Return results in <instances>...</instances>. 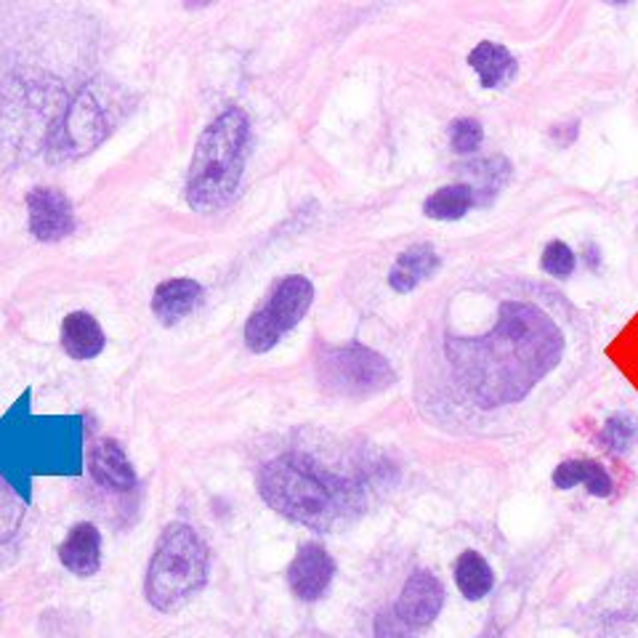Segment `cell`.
Here are the masks:
<instances>
[{"instance_id": "cell-22", "label": "cell", "mask_w": 638, "mask_h": 638, "mask_svg": "<svg viewBox=\"0 0 638 638\" xmlns=\"http://www.w3.org/2000/svg\"><path fill=\"white\" fill-rule=\"evenodd\" d=\"M482 139H485V131H482V126L476 120H457L453 122V128H450V141H453V150L461 152V154H468L474 152L476 147L482 144Z\"/></svg>"}, {"instance_id": "cell-9", "label": "cell", "mask_w": 638, "mask_h": 638, "mask_svg": "<svg viewBox=\"0 0 638 638\" xmlns=\"http://www.w3.org/2000/svg\"><path fill=\"white\" fill-rule=\"evenodd\" d=\"M30 231L43 242L64 240L75 229V210L60 190H32L28 195Z\"/></svg>"}, {"instance_id": "cell-1", "label": "cell", "mask_w": 638, "mask_h": 638, "mask_svg": "<svg viewBox=\"0 0 638 638\" xmlns=\"http://www.w3.org/2000/svg\"><path fill=\"white\" fill-rule=\"evenodd\" d=\"M564 338L540 309L506 301L500 322L485 338L450 340L447 354L455 376L482 408L517 402L553 370Z\"/></svg>"}, {"instance_id": "cell-14", "label": "cell", "mask_w": 638, "mask_h": 638, "mask_svg": "<svg viewBox=\"0 0 638 638\" xmlns=\"http://www.w3.org/2000/svg\"><path fill=\"white\" fill-rule=\"evenodd\" d=\"M105 333L91 314L75 312L62 322V346L73 359H94L105 352Z\"/></svg>"}, {"instance_id": "cell-18", "label": "cell", "mask_w": 638, "mask_h": 638, "mask_svg": "<svg viewBox=\"0 0 638 638\" xmlns=\"http://www.w3.org/2000/svg\"><path fill=\"white\" fill-rule=\"evenodd\" d=\"M455 583L463 596L472 598V602H479V598H485L487 593L493 591L495 575L479 553L466 551L461 553V559L455 562Z\"/></svg>"}, {"instance_id": "cell-20", "label": "cell", "mask_w": 638, "mask_h": 638, "mask_svg": "<svg viewBox=\"0 0 638 638\" xmlns=\"http://www.w3.org/2000/svg\"><path fill=\"white\" fill-rule=\"evenodd\" d=\"M24 513H28V502L0 476V545L17 538L24 525Z\"/></svg>"}, {"instance_id": "cell-4", "label": "cell", "mask_w": 638, "mask_h": 638, "mask_svg": "<svg viewBox=\"0 0 638 638\" xmlns=\"http://www.w3.org/2000/svg\"><path fill=\"white\" fill-rule=\"evenodd\" d=\"M250 122L242 109L229 107L205 128L186 176V203L199 213L221 210L237 195L248 160Z\"/></svg>"}, {"instance_id": "cell-12", "label": "cell", "mask_w": 638, "mask_h": 638, "mask_svg": "<svg viewBox=\"0 0 638 638\" xmlns=\"http://www.w3.org/2000/svg\"><path fill=\"white\" fill-rule=\"evenodd\" d=\"M60 562L77 577L96 575L101 566V532L88 521L75 525L60 545Z\"/></svg>"}, {"instance_id": "cell-8", "label": "cell", "mask_w": 638, "mask_h": 638, "mask_svg": "<svg viewBox=\"0 0 638 638\" xmlns=\"http://www.w3.org/2000/svg\"><path fill=\"white\" fill-rule=\"evenodd\" d=\"M444 604V588L431 572H412L408 583H404L402 596L394 607V617L402 625H408L412 634L423 630L425 625L434 623V617L440 615Z\"/></svg>"}, {"instance_id": "cell-11", "label": "cell", "mask_w": 638, "mask_h": 638, "mask_svg": "<svg viewBox=\"0 0 638 638\" xmlns=\"http://www.w3.org/2000/svg\"><path fill=\"white\" fill-rule=\"evenodd\" d=\"M88 472H91L96 485L112 489V493H131L137 487V472H133L126 450L115 440L94 444L91 455H88Z\"/></svg>"}, {"instance_id": "cell-16", "label": "cell", "mask_w": 638, "mask_h": 638, "mask_svg": "<svg viewBox=\"0 0 638 638\" xmlns=\"http://www.w3.org/2000/svg\"><path fill=\"white\" fill-rule=\"evenodd\" d=\"M468 64L479 75L482 86L485 88H498L502 83H508L517 73V60L508 54V48L498 46V43H479L468 56Z\"/></svg>"}, {"instance_id": "cell-13", "label": "cell", "mask_w": 638, "mask_h": 638, "mask_svg": "<svg viewBox=\"0 0 638 638\" xmlns=\"http://www.w3.org/2000/svg\"><path fill=\"white\" fill-rule=\"evenodd\" d=\"M203 299V288L195 280H167L154 290L152 312L163 325H176L186 314L195 312Z\"/></svg>"}, {"instance_id": "cell-23", "label": "cell", "mask_w": 638, "mask_h": 638, "mask_svg": "<svg viewBox=\"0 0 638 638\" xmlns=\"http://www.w3.org/2000/svg\"><path fill=\"white\" fill-rule=\"evenodd\" d=\"M543 269L553 277H570L575 272V256L564 242H551L543 253Z\"/></svg>"}, {"instance_id": "cell-10", "label": "cell", "mask_w": 638, "mask_h": 638, "mask_svg": "<svg viewBox=\"0 0 638 638\" xmlns=\"http://www.w3.org/2000/svg\"><path fill=\"white\" fill-rule=\"evenodd\" d=\"M335 575V562L331 553L317 543L301 545L295 553L293 564L288 566V583L290 588L304 602H314L327 591L331 580Z\"/></svg>"}, {"instance_id": "cell-15", "label": "cell", "mask_w": 638, "mask_h": 638, "mask_svg": "<svg viewBox=\"0 0 638 638\" xmlns=\"http://www.w3.org/2000/svg\"><path fill=\"white\" fill-rule=\"evenodd\" d=\"M440 269V256L431 245H415V248L404 250L399 256V261L394 263L389 274V285L397 290V293H410L421 285L423 280H429L431 274Z\"/></svg>"}, {"instance_id": "cell-3", "label": "cell", "mask_w": 638, "mask_h": 638, "mask_svg": "<svg viewBox=\"0 0 638 638\" xmlns=\"http://www.w3.org/2000/svg\"><path fill=\"white\" fill-rule=\"evenodd\" d=\"M259 489L277 513L317 532H331L357 506V493L346 482L304 455L269 461L259 474Z\"/></svg>"}, {"instance_id": "cell-24", "label": "cell", "mask_w": 638, "mask_h": 638, "mask_svg": "<svg viewBox=\"0 0 638 638\" xmlns=\"http://www.w3.org/2000/svg\"><path fill=\"white\" fill-rule=\"evenodd\" d=\"M376 636L378 638H412L415 634H412L408 625H402L397 620L394 612L383 609L376 620Z\"/></svg>"}, {"instance_id": "cell-5", "label": "cell", "mask_w": 638, "mask_h": 638, "mask_svg": "<svg viewBox=\"0 0 638 638\" xmlns=\"http://www.w3.org/2000/svg\"><path fill=\"white\" fill-rule=\"evenodd\" d=\"M208 583V548L190 525H167L154 545L144 596L158 612H176Z\"/></svg>"}, {"instance_id": "cell-2", "label": "cell", "mask_w": 638, "mask_h": 638, "mask_svg": "<svg viewBox=\"0 0 638 638\" xmlns=\"http://www.w3.org/2000/svg\"><path fill=\"white\" fill-rule=\"evenodd\" d=\"M83 466V415H32V389H24L0 418V476L30 506L35 476H80Z\"/></svg>"}, {"instance_id": "cell-21", "label": "cell", "mask_w": 638, "mask_h": 638, "mask_svg": "<svg viewBox=\"0 0 638 638\" xmlns=\"http://www.w3.org/2000/svg\"><path fill=\"white\" fill-rule=\"evenodd\" d=\"M636 434H638V423H636V418H630V415H615V418H609L607 425H604V442L609 444L615 453H625V450L630 447L636 440Z\"/></svg>"}, {"instance_id": "cell-19", "label": "cell", "mask_w": 638, "mask_h": 638, "mask_svg": "<svg viewBox=\"0 0 638 638\" xmlns=\"http://www.w3.org/2000/svg\"><path fill=\"white\" fill-rule=\"evenodd\" d=\"M474 205V190L468 184H455L436 190L434 195L425 199L423 210L429 218L436 221H457V218L466 216Z\"/></svg>"}, {"instance_id": "cell-7", "label": "cell", "mask_w": 638, "mask_h": 638, "mask_svg": "<svg viewBox=\"0 0 638 638\" xmlns=\"http://www.w3.org/2000/svg\"><path fill=\"white\" fill-rule=\"evenodd\" d=\"M320 372L327 389L346 397H370L394 383V370L389 363L359 344L327 352L320 359Z\"/></svg>"}, {"instance_id": "cell-17", "label": "cell", "mask_w": 638, "mask_h": 638, "mask_svg": "<svg viewBox=\"0 0 638 638\" xmlns=\"http://www.w3.org/2000/svg\"><path fill=\"white\" fill-rule=\"evenodd\" d=\"M553 485L559 489H572L575 485H585L596 498L612 495L609 474L598 466L596 461H566L553 472Z\"/></svg>"}, {"instance_id": "cell-6", "label": "cell", "mask_w": 638, "mask_h": 638, "mask_svg": "<svg viewBox=\"0 0 638 638\" xmlns=\"http://www.w3.org/2000/svg\"><path fill=\"white\" fill-rule=\"evenodd\" d=\"M314 301V288L306 277H285L269 301L245 325V344L250 352L263 354L274 349L277 340L293 331Z\"/></svg>"}]
</instances>
